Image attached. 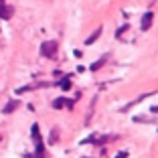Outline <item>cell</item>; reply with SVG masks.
<instances>
[{
	"label": "cell",
	"instance_id": "obj_1",
	"mask_svg": "<svg viewBox=\"0 0 158 158\" xmlns=\"http://www.w3.org/2000/svg\"><path fill=\"white\" fill-rule=\"evenodd\" d=\"M41 53L45 57H53L57 53V43L55 41H47V43H43L41 45Z\"/></svg>",
	"mask_w": 158,
	"mask_h": 158
},
{
	"label": "cell",
	"instance_id": "obj_2",
	"mask_svg": "<svg viewBox=\"0 0 158 158\" xmlns=\"http://www.w3.org/2000/svg\"><path fill=\"white\" fill-rule=\"evenodd\" d=\"M152 19H154V14L152 12H146L144 16H142V31H148L150 24H152Z\"/></svg>",
	"mask_w": 158,
	"mask_h": 158
},
{
	"label": "cell",
	"instance_id": "obj_3",
	"mask_svg": "<svg viewBox=\"0 0 158 158\" xmlns=\"http://www.w3.org/2000/svg\"><path fill=\"white\" fill-rule=\"evenodd\" d=\"M0 16H2V19H10V16H12V8L6 6V4H0Z\"/></svg>",
	"mask_w": 158,
	"mask_h": 158
},
{
	"label": "cell",
	"instance_id": "obj_4",
	"mask_svg": "<svg viewBox=\"0 0 158 158\" xmlns=\"http://www.w3.org/2000/svg\"><path fill=\"white\" fill-rule=\"evenodd\" d=\"M63 106H73V102H69V99H63V98H59V99H55V102H53V107H57V110H59V107H63Z\"/></svg>",
	"mask_w": 158,
	"mask_h": 158
},
{
	"label": "cell",
	"instance_id": "obj_5",
	"mask_svg": "<svg viewBox=\"0 0 158 158\" xmlns=\"http://www.w3.org/2000/svg\"><path fill=\"white\" fill-rule=\"evenodd\" d=\"M16 107H19V102H10V103H6V107L2 110V112H4V114H10V112H14Z\"/></svg>",
	"mask_w": 158,
	"mask_h": 158
},
{
	"label": "cell",
	"instance_id": "obj_6",
	"mask_svg": "<svg viewBox=\"0 0 158 158\" xmlns=\"http://www.w3.org/2000/svg\"><path fill=\"white\" fill-rule=\"evenodd\" d=\"M99 35H102V28H98V31H95V33H93L91 37L87 39V41H85V45H91V43H95V41H98V37H99Z\"/></svg>",
	"mask_w": 158,
	"mask_h": 158
},
{
	"label": "cell",
	"instance_id": "obj_7",
	"mask_svg": "<svg viewBox=\"0 0 158 158\" xmlns=\"http://www.w3.org/2000/svg\"><path fill=\"white\" fill-rule=\"evenodd\" d=\"M103 63H106V57H102V59H99V61H98V63H93V65H91V71H98V69H99V67H102V65H103Z\"/></svg>",
	"mask_w": 158,
	"mask_h": 158
},
{
	"label": "cell",
	"instance_id": "obj_8",
	"mask_svg": "<svg viewBox=\"0 0 158 158\" xmlns=\"http://www.w3.org/2000/svg\"><path fill=\"white\" fill-rule=\"evenodd\" d=\"M57 138H59V134H57V130H53V132H51V144H55Z\"/></svg>",
	"mask_w": 158,
	"mask_h": 158
},
{
	"label": "cell",
	"instance_id": "obj_9",
	"mask_svg": "<svg viewBox=\"0 0 158 158\" xmlns=\"http://www.w3.org/2000/svg\"><path fill=\"white\" fill-rule=\"evenodd\" d=\"M61 87H63V89H69V87H71V85H69V79H67V77L61 81Z\"/></svg>",
	"mask_w": 158,
	"mask_h": 158
},
{
	"label": "cell",
	"instance_id": "obj_10",
	"mask_svg": "<svg viewBox=\"0 0 158 158\" xmlns=\"http://www.w3.org/2000/svg\"><path fill=\"white\" fill-rule=\"evenodd\" d=\"M126 156H128V152H120V154H118L116 158H126Z\"/></svg>",
	"mask_w": 158,
	"mask_h": 158
}]
</instances>
